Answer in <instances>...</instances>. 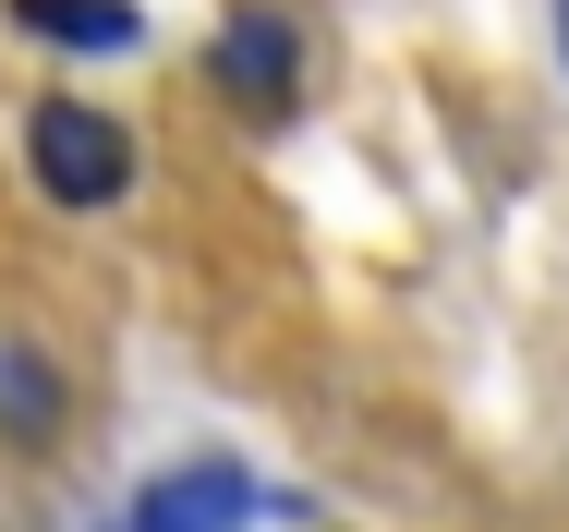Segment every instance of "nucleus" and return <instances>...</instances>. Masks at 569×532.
Instances as JSON below:
<instances>
[{
  "instance_id": "39448f33",
  "label": "nucleus",
  "mask_w": 569,
  "mask_h": 532,
  "mask_svg": "<svg viewBox=\"0 0 569 532\" xmlns=\"http://www.w3.org/2000/svg\"><path fill=\"white\" fill-rule=\"evenodd\" d=\"M0 435L12 448H49L61 435V363L37 339H0Z\"/></svg>"
},
{
  "instance_id": "f257e3e1",
  "label": "nucleus",
  "mask_w": 569,
  "mask_h": 532,
  "mask_svg": "<svg viewBox=\"0 0 569 532\" xmlns=\"http://www.w3.org/2000/svg\"><path fill=\"white\" fill-rule=\"evenodd\" d=\"M24 170H37V194L49 207H121L133 194V133H121L110 109H86V98H49V109H24Z\"/></svg>"
},
{
  "instance_id": "20e7f679",
  "label": "nucleus",
  "mask_w": 569,
  "mask_h": 532,
  "mask_svg": "<svg viewBox=\"0 0 569 532\" xmlns=\"http://www.w3.org/2000/svg\"><path fill=\"white\" fill-rule=\"evenodd\" d=\"M12 24H24L37 49H98V61L146 49V12H133V0H12Z\"/></svg>"
},
{
  "instance_id": "423d86ee",
  "label": "nucleus",
  "mask_w": 569,
  "mask_h": 532,
  "mask_svg": "<svg viewBox=\"0 0 569 532\" xmlns=\"http://www.w3.org/2000/svg\"><path fill=\"white\" fill-rule=\"evenodd\" d=\"M558 61H569V0H558Z\"/></svg>"
},
{
  "instance_id": "f03ea898",
  "label": "nucleus",
  "mask_w": 569,
  "mask_h": 532,
  "mask_svg": "<svg viewBox=\"0 0 569 532\" xmlns=\"http://www.w3.org/2000/svg\"><path fill=\"white\" fill-rule=\"evenodd\" d=\"M242 521H267V496H254L242 460H170L121 509V532H242Z\"/></svg>"
},
{
  "instance_id": "7ed1b4c3",
  "label": "nucleus",
  "mask_w": 569,
  "mask_h": 532,
  "mask_svg": "<svg viewBox=\"0 0 569 532\" xmlns=\"http://www.w3.org/2000/svg\"><path fill=\"white\" fill-rule=\"evenodd\" d=\"M207 73H219V98L242 109V121H291V98H303V37H291L279 12H230L219 49H207Z\"/></svg>"
}]
</instances>
